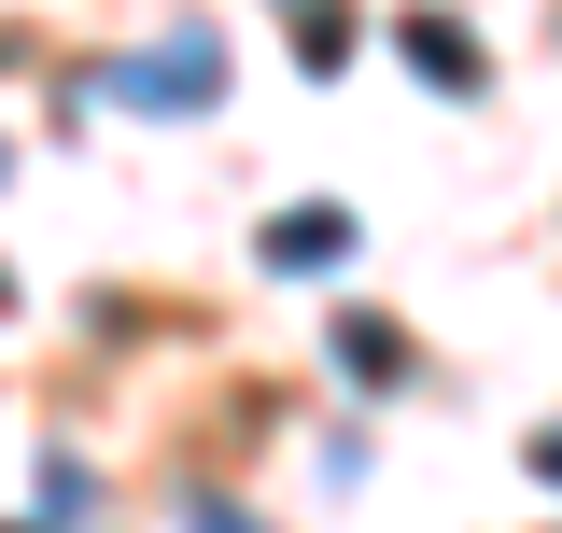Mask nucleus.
I'll return each mask as SVG.
<instances>
[{
    "label": "nucleus",
    "instance_id": "nucleus-4",
    "mask_svg": "<svg viewBox=\"0 0 562 533\" xmlns=\"http://www.w3.org/2000/svg\"><path fill=\"white\" fill-rule=\"evenodd\" d=\"M408 57H422V84H479V43L436 29V14H408Z\"/></svg>",
    "mask_w": 562,
    "mask_h": 533
},
{
    "label": "nucleus",
    "instance_id": "nucleus-5",
    "mask_svg": "<svg viewBox=\"0 0 562 533\" xmlns=\"http://www.w3.org/2000/svg\"><path fill=\"white\" fill-rule=\"evenodd\" d=\"M535 464H549V477H562V435H549V450H535Z\"/></svg>",
    "mask_w": 562,
    "mask_h": 533
},
{
    "label": "nucleus",
    "instance_id": "nucleus-1",
    "mask_svg": "<svg viewBox=\"0 0 562 533\" xmlns=\"http://www.w3.org/2000/svg\"><path fill=\"white\" fill-rule=\"evenodd\" d=\"M338 253H351V211H324V197H310V211H268V266L310 281V266H338Z\"/></svg>",
    "mask_w": 562,
    "mask_h": 533
},
{
    "label": "nucleus",
    "instance_id": "nucleus-3",
    "mask_svg": "<svg viewBox=\"0 0 562 533\" xmlns=\"http://www.w3.org/2000/svg\"><path fill=\"white\" fill-rule=\"evenodd\" d=\"M338 365L380 394V379H408V337H394V324H338Z\"/></svg>",
    "mask_w": 562,
    "mask_h": 533
},
{
    "label": "nucleus",
    "instance_id": "nucleus-2",
    "mask_svg": "<svg viewBox=\"0 0 562 533\" xmlns=\"http://www.w3.org/2000/svg\"><path fill=\"white\" fill-rule=\"evenodd\" d=\"M211 84H225V57H211V43H169V57H127V99H183V113H198Z\"/></svg>",
    "mask_w": 562,
    "mask_h": 533
}]
</instances>
